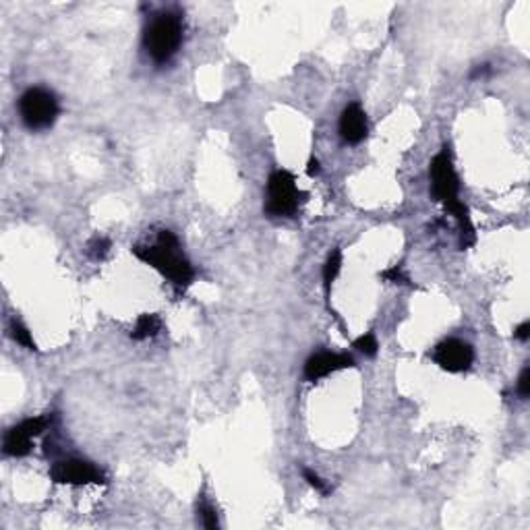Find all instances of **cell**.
I'll return each instance as SVG.
<instances>
[{
	"mask_svg": "<svg viewBox=\"0 0 530 530\" xmlns=\"http://www.w3.org/2000/svg\"><path fill=\"white\" fill-rule=\"evenodd\" d=\"M131 253L177 288H187L195 280V270L191 261L182 255L180 243L170 230H160L156 245H133Z\"/></svg>",
	"mask_w": 530,
	"mask_h": 530,
	"instance_id": "cell-1",
	"label": "cell"
},
{
	"mask_svg": "<svg viewBox=\"0 0 530 530\" xmlns=\"http://www.w3.org/2000/svg\"><path fill=\"white\" fill-rule=\"evenodd\" d=\"M182 42V19L175 13L158 15L143 34V46L147 54L158 63H168Z\"/></svg>",
	"mask_w": 530,
	"mask_h": 530,
	"instance_id": "cell-2",
	"label": "cell"
},
{
	"mask_svg": "<svg viewBox=\"0 0 530 530\" xmlns=\"http://www.w3.org/2000/svg\"><path fill=\"white\" fill-rule=\"evenodd\" d=\"M307 193L296 187V178L288 170H274L267 178V199L265 213L270 217H290L294 215L301 201H305Z\"/></svg>",
	"mask_w": 530,
	"mask_h": 530,
	"instance_id": "cell-3",
	"label": "cell"
},
{
	"mask_svg": "<svg viewBox=\"0 0 530 530\" xmlns=\"http://www.w3.org/2000/svg\"><path fill=\"white\" fill-rule=\"evenodd\" d=\"M19 114H21L23 125L30 131H44L56 122L61 114V106H58L56 96L50 89L30 87L19 98Z\"/></svg>",
	"mask_w": 530,
	"mask_h": 530,
	"instance_id": "cell-4",
	"label": "cell"
},
{
	"mask_svg": "<svg viewBox=\"0 0 530 530\" xmlns=\"http://www.w3.org/2000/svg\"><path fill=\"white\" fill-rule=\"evenodd\" d=\"M431 199L443 208L460 201V177L454 168L450 147H443L429 164Z\"/></svg>",
	"mask_w": 530,
	"mask_h": 530,
	"instance_id": "cell-5",
	"label": "cell"
},
{
	"mask_svg": "<svg viewBox=\"0 0 530 530\" xmlns=\"http://www.w3.org/2000/svg\"><path fill=\"white\" fill-rule=\"evenodd\" d=\"M50 479L56 485H106L104 472L89 460L83 458H65L56 460L50 466Z\"/></svg>",
	"mask_w": 530,
	"mask_h": 530,
	"instance_id": "cell-6",
	"label": "cell"
},
{
	"mask_svg": "<svg viewBox=\"0 0 530 530\" xmlns=\"http://www.w3.org/2000/svg\"><path fill=\"white\" fill-rule=\"evenodd\" d=\"M431 358L435 360V365H439L448 373H462L472 367L474 348L458 338H448L433 348Z\"/></svg>",
	"mask_w": 530,
	"mask_h": 530,
	"instance_id": "cell-7",
	"label": "cell"
},
{
	"mask_svg": "<svg viewBox=\"0 0 530 530\" xmlns=\"http://www.w3.org/2000/svg\"><path fill=\"white\" fill-rule=\"evenodd\" d=\"M354 367V358L353 354L346 353H329V351H321V353H315L313 356L307 358L305 362V379L307 381H319L336 371H342V369H351Z\"/></svg>",
	"mask_w": 530,
	"mask_h": 530,
	"instance_id": "cell-8",
	"label": "cell"
},
{
	"mask_svg": "<svg viewBox=\"0 0 530 530\" xmlns=\"http://www.w3.org/2000/svg\"><path fill=\"white\" fill-rule=\"evenodd\" d=\"M340 137L351 145H358L369 135V120L360 104H348L340 114Z\"/></svg>",
	"mask_w": 530,
	"mask_h": 530,
	"instance_id": "cell-9",
	"label": "cell"
},
{
	"mask_svg": "<svg viewBox=\"0 0 530 530\" xmlns=\"http://www.w3.org/2000/svg\"><path fill=\"white\" fill-rule=\"evenodd\" d=\"M34 439H36V437H32L23 424H15V427H11V429L6 431V435H4L2 452H4V456H8V458H25V456L32 452V448H34Z\"/></svg>",
	"mask_w": 530,
	"mask_h": 530,
	"instance_id": "cell-10",
	"label": "cell"
},
{
	"mask_svg": "<svg viewBox=\"0 0 530 530\" xmlns=\"http://www.w3.org/2000/svg\"><path fill=\"white\" fill-rule=\"evenodd\" d=\"M162 329V319L158 317L156 313H143L139 315V319L135 321V327L131 332V338L137 340V342H143V340H149V338H156Z\"/></svg>",
	"mask_w": 530,
	"mask_h": 530,
	"instance_id": "cell-11",
	"label": "cell"
},
{
	"mask_svg": "<svg viewBox=\"0 0 530 530\" xmlns=\"http://www.w3.org/2000/svg\"><path fill=\"white\" fill-rule=\"evenodd\" d=\"M342 272V251L340 248H334L325 263H323V290H325V296H329V290H332V284L336 282V278L340 276Z\"/></svg>",
	"mask_w": 530,
	"mask_h": 530,
	"instance_id": "cell-12",
	"label": "cell"
},
{
	"mask_svg": "<svg viewBox=\"0 0 530 530\" xmlns=\"http://www.w3.org/2000/svg\"><path fill=\"white\" fill-rule=\"evenodd\" d=\"M11 336H13V340H15L17 344H21L23 348H27V351H37V344L36 340H34V336H32V332H30V327H27L21 319H11Z\"/></svg>",
	"mask_w": 530,
	"mask_h": 530,
	"instance_id": "cell-13",
	"label": "cell"
},
{
	"mask_svg": "<svg viewBox=\"0 0 530 530\" xmlns=\"http://www.w3.org/2000/svg\"><path fill=\"white\" fill-rule=\"evenodd\" d=\"M353 346L365 356H375L377 351H379V342H377V336L373 332H367V334L358 336L353 342Z\"/></svg>",
	"mask_w": 530,
	"mask_h": 530,
	"instance_id": "cell-14",
	"label": "cell"
},
{
	"mask_svg": "<svg viewBox=\"0 0 530 530\" xmlns=\"http://www.w3.org/2000/svg\"><path fill=\"white\" fill-rule=\"evenodd\" d=\"M379 278L389 284H396V286H415V284L410 282L408 274L404 272V267H402L400 263H398V265H391L388 270H384V272L379 274Z\"/></svg>",
	"mask_w": 530,
	"mask_h": 530,
	"instance_id": "cell-15",
	"label": "cell"
},
{
	"mask_svg": "<svg viewBox=\"0 0 530 530\" xmlns=\"http://www.w3.org/2000/svg\"><path fill=\"white\" fill-rule=\"evenodd\" d=\"M110 248H112V243L108 241L106 236H96V239H92V241L87 243V253H89V257L96 259V261H102L108 253H110Z\"/></svg>",
	"mask_w": 530,
	"mask_h": 530,
	"instance_id": "cell-16",
	"label": "cell"
},
{
	"mask_svg": "<svg viewBox=\"0 0 530 530\" xmlns=\"http://www.w3.org/2000/svg\"><path fill=\"white\" fill-rule=\"evenodd\" d=\"M197 514L201 518V524L208 530H215L220 524H217V514H215V507L208 501H201L199 507H197Z\"/></svg>",
	"mask_w": 530,
	"mask_h": 530,
	"instance_id": "cell-17",
	"label": "cell"
},
{
	"mask_svg": "<svg viewBox=\"0 0 530 530\" xmlns=\"http://www.w3.org/2000/svg\"><path fill=\"white\" fill-rule=\"evenodd\" d=\"M303 477H305V481H307V483H309V485H311L317 493H321V495L332 493V487H329V485H327V483L319 477L317 472H313L311 468H303Z\"/></svg>",
	"mask_w": 530,
	"mask_h": 530,
	"instance_id": "cell-18",
	"label": "cell"
},
{
	"mask_svg": "<svg viewBox=\"0 0 530 530\" xmlns=\"http://www.w3.org/2000/svg\"><path fill=\"white\" fill-rule=\"evenodd\" d=\"M516 391H518V396H520L522 400H526V398H529V393H530V367L529 365L522 369V373H520V377H518Z\"/></svg>",
	"mask_w": 530,
	"mask_h": 530,
	"instance_id": "cell-19",
	"label": "cell"
},
{
	"mask_svg": "<svg viewBox=\"0 0 530 530\" xmlns=\"http://www.w3.org/2000/svg\"><path fill=\"white\" fill-rule=\"evenodd\" d=\"M514 338H518L520 342H529V338H530V323H529V321H524V323H520V325L516 327V332H514Z\"/></svg>",
	"mask_w": 530,
	"mask_h": 530,
	"instance_id": "cell-20",
	"label": "cell"
},
{
	"mask_svg": "<svg viewBox=\"0 0 530 530\" xmlns=\"http://www.w3.org/2000/svg\"><path fill=\"white\" fill-rule=\"evenodd\" d=\"M319 172H321V168H319V160L313 156V158L307 162V175H309L311 178H315V177H319Z\"/></svg>",
	"mask_w": 530,
	"mask_h": 530,
	"instance_id": "cell-21",
	"label": "cell"
},
{
	"mask_svg": "<svg viewBox=\"0 0 530 530\" xmlns=\"http://www.w3.org/2000/svg\"><path fill=\"white\" fill-rule=\"evenodd\" d=\"M491 72V67L489 65H479L474 67V71L470 72V79H479V77H487Z\"/></svg>",
	"mask_w": 530,
	"mask_h": 530,
	"instance_id": "cell-22",
	"label": "cell"
}]
</instances>
